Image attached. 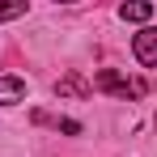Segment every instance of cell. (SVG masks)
Instances as JSON below:
<instances>
[{
	"mask_svg": "<svg viewBox=\"0 0 157 157\" xmlns=\"http://www.w3.org/2000/svg\"><path fill=\"white\" fill-rule=\"evenodd\" d=\"M89 85H94V89H102V94H115L119 102H128V98H144V94H149V85H144V81L128 77V72H119V68H102Z\"/></svg>",
	"mask_w": 157,
	"mask_h": 157,
	"instance_id": "cell-1",
	"label": "cell"
},
{
	"mask_svg": "<svg viewBox=\"0 0 157 157\" xmlns=\"http://www.w3.org/2000/svg\"><path fill=\"white\" fill-rule=\"evenodd\" d=\"M132 55H136L144 68H157V26L140 30V34L132 38Z\"/></svg>",
	"mask_w": 157,
	"mask_h": 157,
	"instance_id": "cell-2",
	"label": "cell"
},
{
	"mask_svg": "<svg viewBox=\"0 0 157 157\" xmlns=\"http://www.w3.org/2000/svg\"><path fill=\"white\" fill-rule=\"evenodd\" d=\"M55 94H59V98H89L94 85L81 77V72H64V77L55 81Z\"/></svg>",
	"mask_w": 157,
	"mask_h": 157,
	"instance_id": "cell-3",
	"label": "cell"
},
{
	"mask_svg": "<svg viewBox=\"0 0 157 157\" xmlns=\"http://www.w3.org/2000/svg\"><path fill=\"white\" fill-rule=\"evenodd\" d=\"M26 98V81L21 77H0V106H13Z\"/></svg>",
	"mask_w": 157,
	"mask_h": 157,
	"instance_id": "cell-4",
	"label": "cell"
},
{
	"mask_svg": "<svg viewBox=\"0 0 157 157\" xmlns=\"http://www.w3.org/2000/svg\"><path fill=\"white\" fill-rule=\"evenodd\" d=\"M119 17H123V21H149V17H153V4H144V0L119 4Z\"/></svg>",
	"mask_w": 157,
	"mask_h": 157,
	"instance_id": "cell-5",
	"label": "cell"
},
{
	"mask_svg": "<svg viewBox=\"0 0 157 157\" xmlns=\"http://www.w3.org/2000/svg\"><path fill=\"white\" fill-rule=\"evenodd\" d=\"M21 13H26V4H0V21H13Z\"/></svg>",
	"mask_w": 157,
	"mask_h": 157,
	"instance_id": "cell-6",
	"label": "cell"
}]
</instances>
